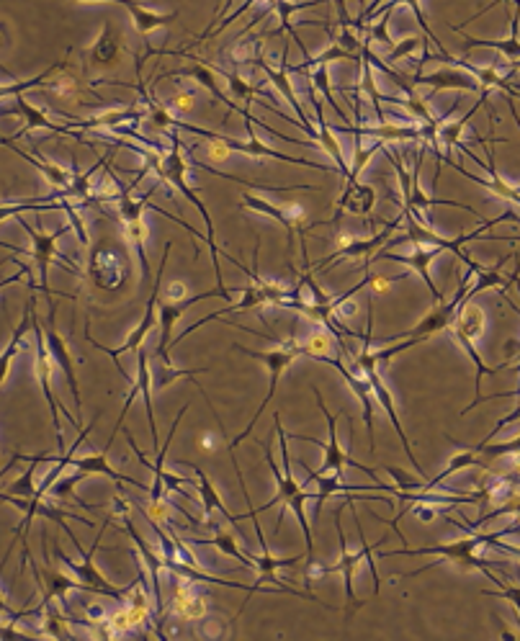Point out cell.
<instances>
[{"mask_svg": "<svg viewBox=\"0 0 520 641\" xmlns=\"http://www.w3.org/2000/svg\"><path fill=\"white\" fill-rule=\"evenodd\" d=\"M273 425H276V433H279V443H281V456H284V472H281L279 466H276V461H273V451H271V443L268 441H260V448H263V454H266V464L268 469H271L273 479H276V497H273L271 502H266L260 510H271L273 505H284V510H289V513H294V518L299 521V528H302L304 533V546H307V551H304V559H307V569L315 567L317 559H315V539H312V526H309V518H307V510H304V505H307V500H312V492L304 490L302 484L294 479V474H291V454H289V433L284 430V425H281V415L279 412H273Z\"/></svg>", "mask_w": 520, "mask_h": 641, "instance_id": "1", "label": "cell"}, {"mask_svg": "<svg viewBox=\"0 0 520 641\" xmlns=\"http://www.w3.org/2000/svg\"><path fill=\"white\" fill-rule=\"evenodd\" d=\"M495 539H497V533H469V536H464V539L448 541V544L423 546V549H410V546H405L402 551H389V554H384V557H407V554H410V557H428V554H433V557H438V562L456 564V567L461 569H477V572H482L484 575L487 569L500 564V562H487V559L479 557L484 546H490ZM438 562L428 564V567L418 569V572H410L407 577H418L423 575V572H430Z\"/></svg>", "mask_w": 520, "mask_h": 641, "instance_id": "2", "label": "cell"}, {"mask_svg": "<svg viewBox=\"0 0 520 641\" xmlns=\"http://www.w3.org/2000/svg\"><path fill=\"white\" fill-rule=\"evenodd\" d=\"M232 348H235V351H242V353H245V356L255 358V361H263V363H266V366H268V392H266V400L260 402V407L253 412V418H250L248 428L242 430V433L235 438V441H230V436H227V428H224L222 418H219V412L214 410V418L219 420V430H222L219 436L224 438V443H230V446H237V443H242V441H245V438L250 436V433H253L255 423H258L260 415L266 412L268 402L273 400V394H276V389H279V381H281V376H284V371L289 369L291 363L297 361V358H302L304 351H302V343H299L297 338H289V340H284V343H276V345H273V348H268V351H255V348H245V345H240V343H235V345H232Z\"/></svg>", "mask_w": 520, "mask_h": 641, "instance_id": "3", "label": "cell"}, {"mask_svg": "<svg viewBox=\"0 0 520 641\" xmlns=\"http://www.w3.org/2000/svg\"><path fill=\"white\" fill-rule=\"evenodd\" d=\"M345 497L351 500L353 523H356V531H358V536H361V549H351V544H348V536H345V531H343V510H338V513H335V528H338V539H340V559L335 564H330V567H325V575H330V572H343L345 618H351L353 611H358V608H361V605L356 603V593H353V577H356L358 564L369 562L371 577H374V598H379L381 582H379V572H376V559L371 557V554H374V546H371L369 539L363 536V526H361V521H358L356 508H353V495H345Z\"/></svg>", "mask_w": 520, "mask_h": 641, "instance_id": "4", "label": "cell"}, {"mask_svg": "<svg viewBox=\"0 0 520 641\" xmlns=\"http://www.w3.org/2000/svg\"><path fill=\"white\" fill-rule=\"evenodd\" d=\"M147 165L158 170L163 181H168L170 186H176L178 191H181V194L196 206V209H199V214L204 217V222H206V240H209V245H212V266H214V271H222V268H219V255H217L219 248H217V240H214L212 217L206 214L204 201L196 196L194 188L188 186V181H186L188 165H186V158H183V145H181V140H178V134H170V150L168 152H158V155H150V152H147Z\"/></svg>", "mask_w": 520, "mask_h": 641, "instance_id": "5", "label": "cell"}, {"mask_svg": "<svg viewBox=\"0 0 520 641\" xmlns=\"http://www.w3.org/2000/svg\"><path fill=\"white\" fill-rule=\"evenodd\" d=\"M111 518H114V515H109V518L103 521L101 531H98V536H96V539H93V546H91V549H88V551H85V546L80 544L78 536H75V533H73V536H67V539H70V541H73V544H75V549L80 551V557H83V562H73V559H67V557H65V551L60 549V544H57V541H55V557H57V562H60L62 567L67 569V572H73V575L78 577L80 590H88V593L109 595V598H114V600H124L129 593H132V587L137 585V582H140L142 577H137V580H134L129 587H114L109 580H106V577L101 575V569H98L96 564H93V557H96L98 546H101V536H103V533H106V528H109Z\"/></svg>", "mask_w": 520, "mask_h": 641, "instance_id": "6", "label": "cell"}, {"mask_svg": "<svg viewBox=\"0 0 520 641\" xmlns=\"http://www.w3.org/2000/svg\"><path fill=\"white\" fill-rule=\"evenodd\" d=\"M29 307H31V333H34V340H37V379H39V387H42V392H44V400H47L49 415H52V428H55L57 451H60L57 456H65L67 448H65V436H62L60 418H62V415H67V410H65V405H62V402L57 400L55 381H52V371H55V358H52V353H49L47 335H44L42 325H39L37 299H34V294L29 297ZM67 420H70V423H73L78 430H83L78 425V418H73V415H67Z\"/></svg>", "mask_w": 520, "mask_h": 641, "instance_id": "7", "label": "cell"}, {"mask_svg": "<svg viewBox=\"0 0 520 641\" xmlns=\"http://www.w3.org/2000/svg\"><path fill=\"white\" fill-rule=\"evenodd\" d=\"M379 363L381 361L376 358V348H371V335L366 333V345H363L358 356H353V366H356V369L361 371L363 376H366V381L371 384V394H374V400L379 402L381 407H384V412H387L389 420H392L394 430H397V436H400L402 446H405V454H407V459H410L412 469H415V472H418L420 477H425L423 464H420L418 456H415V451H412L410 438H407L405 428H402V420H400V412H397V402H394V394H392V389L387 387V381H384V376H381Z\"/></svg>", "mask_w": 520, "mask_h": 641, "instance_id": "8", "label": "cell"}, {"mask_svg": "<svg viewBox=\"0 0 520 641\" xmlns=\"http://www.w3.org/2000/svg\"><path fill=\"white\" fill-rule=\"evenodd\" d=\"M168 253H170V245H165L163 263H160L158 273H155V286H152V294L145 304V315H142V320L137 322V327L132 330V335L124 340V345H119L116 351H109V348H103L98 340H93L91 333H88V327H85V340L96 345L98 351L109 353V358L116 363V369L121 371V376H127V371H124V366H121V353H140V348L145 345L147 335H150V330L155 327V322H158V299H160V291H163L160 286H163V271H165V263H168Z\"/></svg>", "mask_w": 520, "mask_h": 641, "instance_id": "9", "label": "cell"}, {"mask_svg": "<svg viewBox=\"0 0 520 641\" xmlns=\"http://www.w3.org/2000/svg\"><path fill=\"white\" fill-rule=\"evenodd\" d=\"M147 201H150V194H145L142 199H134L132 196V186L121 188L119 199H116V209H119V217L124 222V230H127L129 242H132L134 253L140 258V271L142 279L150 276V263H147V227H145V214Z\"/></svg>", "mask_w": 520, "mask_h": 641, "instance_id": "10", "label": "cell"}, {"mask_svg": "<svg viewBox=\"0 0 520 641\" xmlns=\"http://www.w3.org/2000/svg\"><path fill=\"white\" fill-rule=\"evenodd\" d=\"M73 224H60L55 232H39L34 230L31 224H24V230L29 232L31 240H34V245H31V258H34V263H37V271H39V286H34V289H42L47 291V297H52V289H49V281H47V271L52 263H62V266L67 268L70 273H78L80 271L75 268L73 261H67L65 255L60 253V248H57V240H60L62 235H67V230H70Z\"/></svg>", "mask_w": 520, "mask_h": 641, "instance_id": "11", "label": "cell"}, {"mask_svg": "<svg viewBox=\"0 0 520 641\" xmlns=\"http://www.w3.org/2000/svg\"><path fill=\"white\" fill-rule=\"evenodd\" d=\"M315 392V400H317V407H320V412L325 415L327 420V443H317V446H322V451H325V461H322V466L317 469L320 474H335V477H343V469L345 466H356V469H361V472L371 474V477L376 479V472L374 469H369L366 464H361V461L351 459V456L345 454L343 443H340V436H338V412H330L325 407V400H322V392L320 389H312Z\"/></svg>", "mask_w": 520, "mask_h": 641, "instance_id": "12", "label": "cell"}, {"mask_svg": "<svg viewBox=\"0 0 520 641\" xmlns=\"http://www.w3.org/2000/svg\"><path fill=\"white\" fill-rule=\"evenodd\" d=\"M47 309H49V327L44 330V335H47V348H49V353H52V358H55V366H60V371L65 374L67 384H70V392H73V400H75V418H78V425L83 428V397H80L78 369H75L70 345H67V340L62 338V333L57 330L55 302H49Z\"/></svg>", "mask_w": 520, "mask_h": 641, "instance_id": "13", "label": "cell"}, {"mask_svg": "<svg viewBox=\"0 0 520 641\" xmlns=\"http://www.w3.org/2000/svg\"><path fill=\"white\" fill-rule=\"evenodd\" d=\"M88 276L93 286L103 291H116L127 284V266L121 261V255L114 248L106 245H93L91 258H88Z\"/></svg>", "mask_w": 520, "mask_h": 641, "instance_id": "14", "label": "cell"}, {"mask_svg": "<svg viewBox=\"0 0 520 641\" xmlns=\"http://www.w3.org/2000/svg\"><path fill=\"white\" fill-rule=\"evenodd\" d=\"M242 204L253 209V212L266 214V217H273L279 224H284L286 232H289V245L294 242V232L307 237V212H304L302 204H273V201L260 199L250 191H242Z\"/></svg>", "mask_w": 520, "mask_h": 641, "instance_id": "15", "label": "cell"}, {"mask_svg": "<svg viewBox=\"0 0 520 641\" xmlns=\"http://www.w3.org/2000/svg\"><path fill=\"white\" fill-rule=\"evenodd\" d=\"M443 250L446 248H441L438 242H430V245H423V242H420V245H415V248H412L410 255H397V253H376V255H379V258H389V261H394V263H402V266L410 268L412 273H418L420 279L425 281V286H428L430 297H433V304H441V302H446V299H443L441 289H438L436 281H433V276H430V263L436 261Z\"/></svg>", "mask_w": 520, "mask_h": 641, "instance_id": "16", "label": "cell"}, {"mask_svg": "<svg viewBox=\"0 0 520 641\" xmlns=\"http://www.w3.org/2000/svg\"><path fill=\"white\" fill-rule=\"evenodd\" d=\"M173 613L183 621H204L209 613V603L201 590H196L194 580L181 577L176 585V598H173Z\"/></svg>", "mask_w": 520, "mask_h": 641, "instance_id": "17", "label": "cell"}, {"mask_svg": "<svg viewBox=\"0 0 520 641\" xmlns=\"http://www.w3.org/2000/svg\"><path fill=\"white\" fill-rule=\"evenodd\" d=\"M80 3H98V0H80ZM111 3H119V6H124L129 13H132L134 26L140 29L142 37H150L152 31L163 29V26H168L170 21L176 19V13L152 11L150 6H145V3H137V0H111Z\"/></svg>", "mask_w": 520, "mask_h": 641, "instance_id": "18", "label": "cell"}, {"mask_svg": "<svg viewBox=\"0 0 520 641\" xmlns=\"http://www.w3.org/2000/svg\"><path fill=\"white\" fill-rule=\"evenodd\" d=\"M109 451L111 448L106 446L101 451V454H91V456H80V459H73L70 461V466H75V469H83V472H88L93 477V474H101V477H109L114 479L116 484H132V487H140V490H150L145 482H140V479L129 477V474H119L114 469V466L109 464Z\"/></svg>", "mask_w": 520, "mask_h": 641, "instance_id": "19", "label": "cell"}, {"mask_svg": "<svg viewBox=\"0 0 520 641\" xmlns=\"http://www.w3.org/2000/svg\"><path fill=\"white\" fill-rule=\"evenodd\" d=\"M374 204H376L374 188L366 186V183H358V181L345 183L343 196L338 199V214H335V219H338L343 212L358 214V217H363V214H371Z\"/></svg>", "mask_w": 520, "mask_h": 641, "instance_id": "20", "label": "cell"}, {"mask_svg": "<svg viewBox=\"0 0 520 641\" xmlns=\"http://www.w3.org/2000/svg\"><path fill=\"white\" fill-rule=\"evenodd\" d=\"M206 526L212 528L214 536H212V539H194V544H199V546H214V549L222 551L224 557L237 559V562H240L242 567L258 569V564H255V559H250L248 554H245V551L240 549V544H237V533H235V536H232L230 531H224V528L214 526V523H209V521H206Z\"/></svg>", "mask_w": 520, "mask_h": 641, "instance_id": "21", "label": "cell"}, {"mask_svg": "<svg viewBox=\"0 0 520 641\" xmlns=\"http://www.w3.org/2000/svg\"><path fill=\"white\" fill-rule=\"evenodd\" d=\"M191 469H194L196 472V479H199V495H201V502H204V513L206 515H212L214 510H217V513H222L224 518H227V521L230 523H240L237 521V513H232L230 508H227V505H224V500H222V495H219V490L217 487H214V482L212 479H209V474L204 472V469H201V466H191Z\"/></svg>", "mask_w": 520, "mask_h": 641, "instance_id": "22", "label": "cell"}, {"mask_svg": "<svg viewBox=\"0 0 520 641\" xmlns=\"http://www.w3.org/2000/svg\"><path fill=\"white\" fill-rule=\"evenodd\" d=\"M183 75H188V78H194L196 83L204 85L206 91L212 93V96L217 98L219 103H224V106H227V109L245 111V106H237V103L232 101V98H227V93L222 91V83H219V75L214 73L212 67H206V65H201V62H196V65L186 67V70H183Z\"/></svg>", "mask_w": 520, "mask_h": 641, "instance_id": "23", "label": "cell"}, {"mask_svg": "<svg viewBox=\"0 0 520 641\" xmlns=\"http://www.w3.org/2000/svg\"><path fill=\"white\" fill-rule=\"evenodd\" d=\"M119 57H121L119 34H116V31L111 29V26H106V29L101 31V37H98V42L93 44V49H91L93 65L114 67V65H119Z\"/></svg>", "mask_w": 520, "mask_h": 641, "instance_id": "24", "label": "cell"}, {"mask_svg": "<svg viewBox=\"0 0 520 641\" xmlns=\"http://www.w3.org/2000/svg\"><path fill=\"white\" fill-rule=\"evenodd\" d=\"M16 109L24 114L26 119V129H49V132H60V134H70L73 132V127H78V124H67V127H62V124H55V121L49 119L47 114H44L42 109H37L34 103H29L24 98V93L21 96H16ZM24 129V132H26Z\"/></svg>", "mask_w": 520, "mask_h": 641, "instance_id": "25", "label": "cell"}, {"mask_svg": "<svg viewBox=\"0 0 520 641\" xmlns=\"http://www.w3.org/2000/svg\"><path fill=\"white\" fill-rule=\"evenodd\" d=\"M29 330H31V307H29V302H26L24 320H21V325L16 327V330H13V338H11V343H8L6 351L0 353V387H3V381H6L8 371H11L13 358L19 356V351L24 348V338Z\"/></svg>", "mask_w": 520, "mask_h": 641, "instance_id": "26", "label": "cell"}, {"mask_svg": "<svg viewBox=\"0 0 520 641\" xmlns=\"http://www.w3.org/2000/svg\"><path fill=\"white\" fill-rule=\"evenodd\" d=\"M472 451L479 456V459H482V456H487V459H502V456H515V459H518V456H520V433H518V436L510 438V441L479 443V446H474Z\"/></svg>", "mask_w": 520, "mask_h": 641, "instance_id": "27", "label": "cell"}, {"mask_svg": "<svg viewBox=\"0 0 520 641\" xmlns=\"http://www.w3.org/2000/svg\"><path fill=\"white\" fill-rule=\"evenodd\" d=\"M62 67V62L60 65H55V67H49L47 73H42V75H37V78H31V80H16V83H8V85H0V98H8V96H21V93L24 91H29V88H37V85H42V83H49V78H52V75L57 73V70H60Z\"/></svg>", "mask_w": 520, "mask_h": 641, "instance_id": "28", "label": "cell"}, {"mask_svg": "<svg viewBox=\"0 0 520 641\" xmlns=\"http://www.w3.org/2000/svg\"><path fill=\"white\" fill-rule=\"evenodd\" d=\"M484 577H490V580L495 582V585H497V593H490V590H484L482 595H497V598H505V600H508V603L515 608V613H518V623H520V587H518V585H510L508 580H500V577L492 575L490 569L484 572Z\"/></svg>", "mask_w": 520, "mask_h": 641, "instance_id": "29", "label": "cell"}, {"mask_svg": "<svg viewBox=\"0 0 520 641\" xmlns=\"http://www.w3.org/2000/svg\"><path fill=\"white\" fill-rule=\"evenodd\" d=\"M165 109H168L170 114H188V111L194 109V93H191V91H178L176 96L170 98Z\"/></svg>", "mask_w": 520, "mask_h": 641, "instance_id": "30", "label": "cell"}, {"mask_svg": "<svg viewBox=\"0 0 520 641\" xmlns=\"http://www.w3.org/2000/svg\"><path fill=\"white\" fill-rule=\"evenodd\" d=\"M518 420H520V402H518V407H515V410H513V412H510V415H505V418H502V420H497V423H495V428H492V430H490V436H487V441H484V443H490V441H492V438H495V436H497V433H500V430H505V428H508V425L518 423Z\"/></svg>", "mask_w": 520, "mask_h": 641, "instance_id": "31", "label": "cell"}, {"mask_svg": "<svg viewBox=\"0 0 520 641\" xmlns=\"http://www.w3.org/2000/svg\"><path fill=\"white\" fill-rule=\"evenodd\" d=\"M188 297H191V294H188L186 281H173V284L168 286V299H165V302H186Z\"/></svg>", "mask_w": 520, "mask_h": 641, "instance_id": "32", "label": "cell"}, {"mask_svg": "<svg viewBox=\"0 0 520 641\" xmlns=\"http://www.w3.org/2000/svg\"><path fill=\"white\" fill-rule=\"evenodd\" d=\"M24 616V613H19V611H13L11 605H8V598L3 593H0V621H6V623H16L19 621V618Z\"/></svg>", "mask_w": 520, "mask_h": 641, "instance_id": "33", "label": "cell"}, {"mask_svg": "<svg viewBox=\"0 0 520 641\" xmlns=\"http://www.w3.org/2000/svg\"><path fill=\"white\" fill-rule=\"evenodd\" d=\"M29 271H31V268H26V263H21V271L16 273V276H11V279H3V281H0V289H6V286H11V284H16V281H21V279H24V276H29Z\"/></svg>", "mask_w": 520, "mask_h": 641, "instance_id": "34", "label": "cell"}, {"mask_svg": "<svg viewBox=\"0 0 520 641\" xmlns=\"http://www.w3.org/2000/svg\"><path fill=\"white\" fill-rule=\"evenodd\" d=\"M16 461H24V454H13V459H11V461H8V464H6V469H0V477H3V474H6V472H11V469H13V464H16Z\"/></svg>", "mask_w": 520, "mask_h": 641, "instance_id": "35", "label": "cell"}, {"mask_svg": "<svg viewBox=\"0 0 520 641\" xmlns=\"http://www.w3.org/2000/svg\"><path fill=\"white\" fill-rule=\"evenodd\" d=\"M201 446H204V448H212V451H214V448H217V441H214V438H212V433H206V436L201 438Z\"/></svg>", "mask_w": 520, "mask_h": 641, "instance_id": "36", "label": "cell"}, {"mask_svg": "<svg viewBox=\"0 0 520 641\" xmlns=\"http://www.w3.org/2000/svg\"><path fill=\"white\" fill-rule=\"evenodd\" d=\"M0 34H6V26H3V24H0Z\"/></svg>", "mask_w": 520, "mask_h": 641, "instance_id": "37", "label": "cell"}]
</instances>
